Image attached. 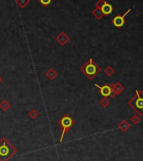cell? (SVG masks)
Here are the masks:
<instances>
[{"label":"cell","instance_id":"1","mask_svg":"<svg viewBox=\"0 0 143 161\" xmlns=\"http://www.w3.org/2000/svg\"><path fill=\"white\" fill-rule=\"evenodd\" d=\"M17 150L5 138L0 139V161H8L16 154Z\"/></svg>","mask_w":143,"mask_h":161},{"label":"cell","instance_id":"2","mask_svg":"<svg viewBox=\"0 0 143 161\" xmlns=\"http://www.w3.org/2000/svg\"><path fill=\"white\" fill-rule=\"evenodd\" d=\"M80 71L83 73L88 79L92 80L97 76L99 72L101 71V67L96 63H94V61L92 58H89V60L81 67Z\"/></svg>","mask_w":143,"mask_h":161},{"label":"cell","instance_id":"3","mask_svg":"<svg viewBox=\"0 0 143 161\" xmlns=\"http://www.w3.org/2000/svg\"><path fill=\"white\" fill-rule=\"evenodd\" d=\"M128 105L140 116H143V91L136 90L135 96L128 101Z\"/></svg>","mask_w":143,"mask_h":161},{"label":"cell","instance_id":"4","mask_svg":"<svg viewBox=\"0 0 143 161\" xmlns=\"http://www.w3.org/2000/svg\"><path fill=\"white\" fill-rule=\"evenodd\" d=\"M74 122H75L74 120L69 115H68V114H65L64 116H62L60 120H59L58 124L60 125L61 130H62V136H61L60 142H62L66 132L70 130V128L72 127V125L74 124Z\"/></svg>","mask_w":143,"mask_h":161},{"label":"cell","instance_id":"5","mask_svg":"<svg viewBox=\"0 0 143 161\" xmlns=\"http://www.w3.org/2000/svg\"><path fill=\"white\" fill-rule=\"evenodd\" d=\"M130 12H131V9H129L128 10L125 12L123 15H116V16L113 19V20H112V23H113L114 26L116 27V28H119V29L123 26L125 25V17L128 15Z\"/></svg>","mask_w":143,"mask_h":161},{"label":"cell","instance_id":"6","mask_svg":"<svg viewBox=\"0 0 143 161\" xmlns=\"http://www.w3.org/2000/svg\"><path fill=\"white\" fill-rule=\"evenodd\" d=\"M110 86H111V89H112V93H111V95H110L111 98L115 97L116 95L121 94L125 90V87L121 84V83L119 82H116L115 84H110Z\"/></svg>","mask_w":143,"mask_h":161},{"label":"cell","instance_id":"7","mask_svg":"<svg viewBox=\"0 0 143 161\" xmlns=\"http://www.w3.org/2000/svg\"><path fill=\"white\" fill-rule=\"evenodd\" d=\"M94 86L98 88V90H99L100 94H101L104 97H108V96H110V95H111L112 89H111L110 84H105V85H103V86H99L98 84H94Z\"/></svg>","mask_w":143,"mask_h":161},{"label":"cell","instance_id":"8","mask_svg":"<svg viewBox=\"0 0 143 161\" xmlns=\"http://www.w3.org/2000/svg\"><path fill=\"white\" fill-rule=\"evenodd\" d=\"M69 40H70V37H69L65 32H63V31H62L58 36H57V37H56V41H57L61 46L66 45L68 41H69Z\"/></svg>","mask_w":143,"mask_h":161},{"label":"cell","instance_id":"9","mask_svg":"<svg viewBox=\"0 0 143 161\" xmlns=\"http://www.w3.org/2000/svg\"><path fill=\"white\" fill-rule=\"evenodd\" d=\"M98 9H101L102 13L104 14V15H109L114 10L112 5L109 4V3H107L106 1H105V3L103 4V5L100 8H98Z\"/></svg>","mask_w":143,"mask_h":161},{"label":"cell","instance_id":"10","mask_svg":"<svg viewBox=\"0 0 143 161\" xmlns=\"http://www.w3.org/2000/svg\"><path fill=\"white\" fill-rule=\"evenodd\" d=\"M118 128H120L123 132H125L128 131L129 128H131V125L126 120H122L120 123L118 124Z\"/></svg>","mask_w":143,"mask_h":161},{"label":"cell","instance_id":"11","mask_svg":"<svg viewBox=\"0 0 143 161\" xmlns=\"http://www.w3.org/2000/svg\"><path fill=\"white\" fill-rule=\"evenodd\" d=\"M57 75H58L57 74V73L55 71L54 69H53L52 67H51L49 70L45 73V76H46V77H47L50 80H52V81L53 79H55L56 78H57Z\"/></svg>","mask_w":143,"mask_h":161},{"label":"cell","instance_id":"12","mask_svg":"<svg viewBox=\"0 0 143 161\" xmlns=\"http://www.w3.org/2000/svg\"><path fill=\"white\" fill-rule=\"evenodd\" d=\"M92 14H93V15H94V17L97 19H101L102 17L104 16V14L102 13L101 9L97 7L95 8L94 10L92 11Z\"/></svg>","mask_w":143,"mask_h":161},{"label":"cell","instance_id":"13","mask_svg":"<svg viewBox=\"0 0 143 161\" xmlns=\"http://www.w3.org/2000/svg\"><path fill=\"white\" fill-rule=\"evenodd\" d=\"M11 107V105L9 102H8L7 101H3L1 103H0V109L4 111H7L8 109Z\"/></svg>","mask_w":143,"mask_h":161},{"label":"cell","instance_id":"14","mask_svg":"<svg viewBox=\"0 0 143 161\" xmlns=\"http://www.w3.org/2000/svg\"><path fill=\"white\" fill-rule=\"evenodd\" d=\"M30 0H16V4L21 9H25L28 4H30Z\"/></svg>","mask_w":143,"mask_h":161},{"label":"cell","instance_id":"15","mask_svg":"<svg viewBox=\"0 0 143 161\" xmlns=\"http://www.w3.org/2000/svg\"><path fill=\"white\" fill-rule=\"evenodd\" d=\"M29 116H30V117L31 119L35 120V119H36L38 117L39 113H38V111L35 110V109H31L30 111V112H29Z\"/></svg>","mask_w":143,"mask_h":161},{"label":"cell","instance_id":"16","mask_svg":"<svg viewBox=\"0 0 143 161\" xmlns=\"http://www.w3.org/2000/svg\"><path fill=\"white\" fill-rule=\"evenodd\" d=\"M110 104V101L108 100V98L107 97H104V99H102L101 101H100V105L104 107V108H107L108 106Z\"/></svg>","mask_w":143,"mask_h":161},{"label":"cell","instance_id":"17","mask_svg":"<svg viewBox=\"0 0 143 161\" xmlns=\"http://www.w3.org/2000/svg\"><path fill=\"white\" fill-rule=\"evenodd\" d=\"M105 74L107 75V76L110 77V76H112V75L115 74V70H114L113 67L109 66V67H107L105 69Z\"/></svg>","mask_w":143,"mask_h":161},{"label":"cell","instance_id":"18","mask_svg":"<svg viewBox=\"0 0 143 161\" xmlns=\"http://www.w3.org/2000/svg\"><path fill=\"white\" fill-rule=\"evenodd\" d=\"M141 118L138 115H135L131 118V122L132 124H138L139 122H141Z\"/></svg>","mask_w":143,"mask_h":161},{"label":"cell","instance_id":"19","mask_svg":"<svg viewBox=\"0 0 143 161\" xmlns=\"http://www.w3.org/2000/svg\"><path fill=\"white\" fill-rule=\"evenodd\" d=\"M38 1H39V3L42 4L43 6L46 7V6H48V5L52 2L53 0H38Z\"/></svg>","mask_w":143,"mask_h":161},{"label":"cell","instance_id":"20","mask_svg":"<svg viewBox=\"0 0 143 161\" xmlns=\"http://www.w3.org/2000/svg\"><path fill=\"white\" fill-rule=\"evenodd\" d=\"M1 81H2V79H1V78H0V82H1Z\"/></svg>","mask_w":143,"mask_h":161}]
</instances>
